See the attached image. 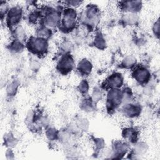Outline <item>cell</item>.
Here are the masks:
<instances>
[{"label": "cell", "instance_id": "1", "mask_svg": "<svg viewBox=\"0 0 160 160\" xmlns=\"http://www.w3.org/2000/svg\"><path fill=\"white\" fill-rule=\"evenodd\" d=\"M122 96V94L118 89H112L109 92L107 99V107L109 110L116 108L121 103Z\"/></svg>", "mask_w": 160, "mask_h": 160}, {"label": "cell", "instance_id": "2", "mask_svg": "<svg viewBox=\"0 0 160 160\" xmlns=\"http://www.w3.org/2000/svg\"><path fill=\"white\" fill-rule=\"evenodd\" d=\"M28 46L29 49L34 52H42L46 50L47 42L42 38H36L29 41Z\"/></svg>", "mask_w": 160, "mask_h": 160}, {"label": "cell", "instance_id": "3", "mask_svg": "<svg viewBox=\"0 0 160 160\" xmlns=\"http://www.w3.org/2000/svg\"><path fill=\"white\" fill-rule=\"evenodd\" d=\"M74 65L72 58L69 55H66L62 58L58 64L59 71L63 72H68L72 69Z\"/></svg>", "mask_w": 160, "mask_h": 160}, {"label": "cell", "instance_id": "4", "mask_svg": "<svg viewBox=\"0 0 160 160\" xmlns=\"http://www.w3.org/2000/svg\"><path fill=\"white\" fill-rule=\"evenodd\" d=\"M76 12L71 9H67L65 11L62 25L66 29H71L75 24Z\"/></svg>", "mask_w": 160, "mask_h": 160}, {"label": "cell", "instance_id": "5", "mask_svg": "<svg viewBox=\"0 0 160 160\" xmlns=\"http://www.w3.org/2000/svg\"><path fill=\"white\" fill-rule=\"evenodd\" d=\"M21 9L18 8H12L8 14V21L9 24L14 25L16 24L21 18Z\"/></svg>", "mask_w": 160, "mask_h": 160}, {"label": "cell", "instance_id": "6", "mask_svg": "<svg viewBox=\"0 0 160 160\" xmlns=\"http://www.w3.org/2000/svg\"><path fill=\"white\" fill-rule=\"evenodd\" d=\"M149 72L144 68H140L135 71L134 78L136 79L141 82H145L148 81L149 78Z\"/></svg>", "mask_w": 160, "mask_h": 160}, {"label": "cell", "instance_id": "7", "mask_svg": "<svg viewBox=\"0 0 160 160\" xmlns=\"http://www.w3.org/2000/svg\"><path fill=\"white\" fill-rule=\"evenodd\" d=\"M124 113L129 117L138 116L140 112V108L133 104H128L124 107Z\"/></svg>", "mask_w": 160, "mask_h": 160}, {"label": "cell", "instance_id": "8", "mask_svg": "<svg viewBox=\"0 0 160 160\" xmlns=\"http://www.w3.org/2000/svg\"><path fill=\"white\" fill-rule=\"evenodd\" d=\"M108 82L109 84H110V86L118 88L121 86L122 84V78L121 74L116 73L109 77Z\"/></svg>", "mask_w": 160, "mask_h": 160}, {"label": "cell", "instance_id": "9", "mask_svg": "<svg viewBox=\"0 0 160 160\" xmlns=\"http://www.w3.org/2000/svg\"><path fill=\"white\" fill-rule=\"evenodd\" d=\"M79 69L81 73L84 74H88L91 71V64L88 60L84 59L79 62Z\"/></svg>", "mask_w": 160, "mask_h": 160}, {"label": "cell", "instance_id": "10", "mask_svg": "<svg viewBox=\"0 0 160 160\" xmlns=\"http://www.w3.org/2000/svg\"><path fill=\"white\" fill-rule=\"evenodd\" d=\"M59 19V16L58 13L54 12H51L46 18V23L48 26L53 27L57 24Z\"/></svg>", "mask_w": 160, "mask_h": 160}, {"label": "cell", "instance_id": "11", "mask_svg": "<svg viewBox=\"0 0 160 160\" xmlns=\"http://www.w3.org/2000/svg\"><path fill=\"white\" fill-rule=\"evenodd\" d=\"M123 134L126 138H128L129 140L132 142L134 141V139H136V137H137L136 132L134 131V129H126L124 131Z\"/></svg>", "mask_w": 160, "mask_h": 160}, {"label": "cell", "instance_id": "12", "mask_svg": "<svg viewBox=\"0 0 160 160\" xmlns=\"http://www.w3.org/2000/svg\"><path fill=\"white\" fill-rule=\"evenodd\" d=\"M135 62H136V59L134 57L128 56L124 59L122 62V64L125 67H130L133 66V64H134Z\"/></svg>", "mask_w": 160, "mask_h": 160}, {"label": "cell", "instance_id": "13", "mask_svg": "<svg viewBox=\"0 0 160 160\" xmlns=\"http://www.w3.org/2000/svg\"><path fill=\"white\" fill-rule=\"evenodd\" d=\"M95 44H96V46H98L99 48H102L104 46L105 42L102 36L98 35L96 36L95 39Z\"/></svg>", "mask_w": 160, "mask_h": 160}, {"label": "cell", "instance_id": "14", "mask_svg": "<svg viewBox=\"0 0 160 160\" xmlns=\"http://www.w3.org/2000/svg\"><path fill=\"white\" fill-rule=\"evenodd\" d=\"M51 34V32L49 31V29H46V28H41L39 32H38V36L41 38H48L49 36Z\"/></svg>", "mask_w": 160, "mask_h": 160}, {"label": "cell", "instance_id": "15", "mask_svg": "<svg viewBox=\"0 0 160 160\" xmlns=\"http://www.w3.org/2000/svg\"><path fill=\"white\" fill-rule=\"evenodd\" d=\"M17 87H18V84L14 82H12L11 83L9 87L7 89V91L8 92V93L10 94H14L16 90L17 89Z\"/></svg>", "mask_w": 160, "mask_h": 160}, {"label": "cell", "instance_id": "16", "mask_svg": "<svg viewBox=\"0 0 160 160\" xmlns=\"http://www.w3.org/2000/svg\"><path fill=\"white\" fill-rule=\"evenodd\" d=\"M79 89H80V91H81L82 92H87V91H88V84L87 83V82L85 81H82L81 83L80 84Z\"/></svg>", "mask_w": 160, "mask_h": 160}, {"label": "cell", "instance_id": "17", "mask_svg": "<svg viewBox=\"0 0 160 160\" xmlns=\"http://www.w3.org/2000/svg\"><path fill=\"white\" fill-rule=\"evenodd\" d=\"M56 131L54 129H50L49 131L47 132V136L49 139H54L55 138L56 136Z\"/></svg>", "mask_w": 160, "mask_h": 160}, {"label": "cell", "instance_id": "18", "mask_svg": "<svg viewBox=\"0 0 160 160\" xmlns=\"http://www.w3.org/2000/svg\"><path fill=\"white\" fill-rule=\"evenodd\" d=\"M101 98V93L98 91L95 92V93L93 94V99L94 101H98Z\"/></svg>", "mask_w": 160, "mask_h": 160}]
</instances>
